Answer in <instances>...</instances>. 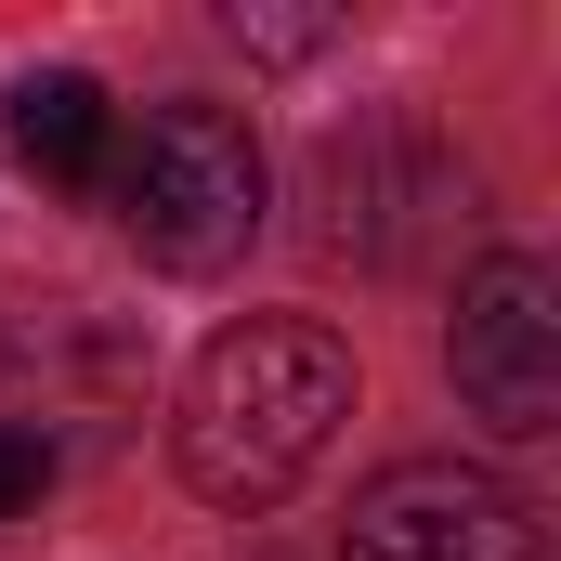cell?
<instances>
[{
  "label": "cell",
  "mask_w": 561,
  "mask_h": 561,
  "mask_svg": "<svg viewBox=\"0 0 561 561\" xmlns=\"http://www.w3.org/2000/svg\"><path fill=\"white\" fill-rule=\"evenodd\" d=\"M105 144H118L105 79H79V66H39V79L13 92V157H26V170H53V183H92V170H105Z\"/></svg>",
  "instance_id": "8992f818"
},
{
  "label": "cell",
  "mask_w": 561,
  "mask_h": 561,
  "mask_svg": "<svg viewBox=\"0 0 561 561\" xmlns=\"http://www.w3.org/2000/svg\"><path fill=\"white\" fill-rule=\"evenodd\" d=\"M444 366H457V405H470L483 431H510V444L561 431V275L536 262V249H496L483 275L457 287Z\"/></svg>",
  "instance_id": "3957f363"
},
{
  "label": "cell",
  "mask_w": 561,
  "mask_h": 561,
  "mask_svg": "<svg viewBox=\"0 0 561 561\" xmlns=\"http://www.w3.org/2000/svg\"><path fill=\"white\" fill-rule=\"evenodd\" d=\"M340 561H536V510L496 483V470H457V457H405L353 496V536Z\"/></svg>",
  "instance_id": "277c9868"
},
{
  "label": "cell",
  "mask_w": 561,
  "mask_h": 561,
  "mask_svg": "<svg viewBox=\"0 0 561 561\" xmlns=\"http://www.w3.org/2000/svg\"><path fill=\"white\" fill-rule=\"evenodd\" d=\"M470 222V170L444 157V144L419 131H353V144H327V249H366V262H419L431 249V222Z\"/></svg>",
  "instance_id": "5b68a950"
},
{
  "label": "cell",
  "mask_w": 561,
  "mask_h": 561,
  "mask_svg": "<svg viewBox=\"0 0 561 561\" xmlns=\"http://www.w3.org/2000/svg\"><path fill=\"white\" fill-rule=\"evenodd\" d=\"M236 39H249V53H313L327 13H236Z\"/></svg>",
  "instance_id": "ba28073f"
},
{
  "label": "cell",
  "mask_w": 561,
  "mask_h": 561,
  "mask_svg": "<svg viewBox=\"0 0 561 561\" xmlns=\"http://www.w3.org/2000/svg\"><path fill=\"white\" fill-rule=\"evenodd\" d=\"M118 222L157 275H236L262 236V144L222 105H157L118 157Z\"/></svg>",
  "instance_id": "7a4b0ae2"
},
{
  "label": "cell",
  "mask_w": 561,
  "mask_h": 561,
  "mask_svg": "<svg viewBox=\"0 0 561 561\" xmlns=\"http://www.w3.org/2000/svg\"><path fill=\"white\" fill-rule=\"evenodd\" d=\"M39 483H53V444L39 431H0V510H26Z\"/></svg>",
  "instance_id": "52a82bcc"
},
{
  "label": "cell",
  "mask_w": 561,
  "mask_h": 561,
  "mask_svg": "<svg viewBox=\"0 0 561 561\" xmlns=\"http://www.w3.org/2000/svg\"><path fill=\"white\" fill-rule=\"evenodd\" d=\"M353 419V353L313 313H249L183 379V483L209 510H275Z\"/></svg>",
  "instance_id": "6da1fadb"
}]
</instances>
